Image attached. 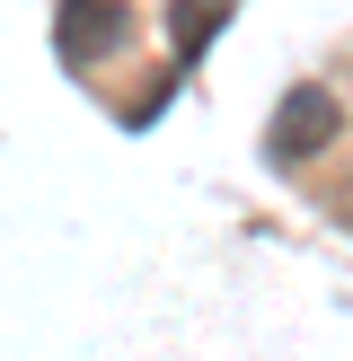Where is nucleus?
Masks as SVG:
<instances>
[{
    "label": "nucleus",
    "mask_w": 353,
    "mask_h": 361,
    "mask_svg": "<svg viewBox=\"0 0 353 361\" xmlns=\"http://www.w3.org/2000/svg\"><path fill=\"white\" fill-rule=\"evenodd\" d=\"M335 133H345V106H335L327 88H292V97L274 106V133H265V150H274L282 168H300V159L327 150Z\"/></svg>",
    "instance_id": "f257e3e1"
},
{
    "label": "nucleus",
    "mask_w": 353,
    "mask_h": 361,
    "mask_svg": "<svg viewBox=\"0 0 353 361\" xmlns=\"http://www.w3.org/2000/svg\"><path fill=\"white\" fill-rule=\"evenodd\" d=\"M115 35H124V0H62V18H53V44H62L71 62L106 53Z\"/></svg>",
    "instance_id": "f03ea898"
},
{
    "label": "nucleus",
    "mask_w": 353,
    "mask_h": 361,
    "mask_svg": "<svg viewBox=\"0 0 353 361\" xmlns=\"http://www.w3.org/2000/svg\"><path fill=\"white\" fill-rule=\"evenodd\" d=\"M212 27H221V0H176V9H168V35H176V53H194Z\"/></svg>",
    "instance_id": "7ed1b4c3"
}]
</instances>
